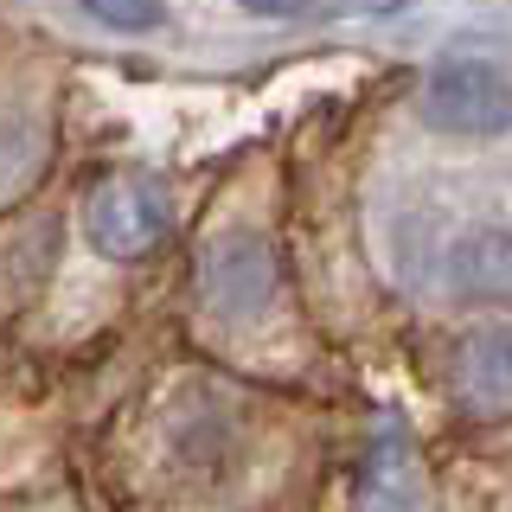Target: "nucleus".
I'll return each mask as SVG.
<instances>
[{"mask_svg": "<svg viewBox=\"0 0 512 512\" xmlns=\"http://www.w3.org/2000/svg\"><path fill=\"white\" fill-rule=\"evenodd\" d=\"M84 237L109 263H141L160 237H167V199L141 173H109L84 199Z\"/></svg>", "mask_w": 512, "mask_h": 512, "instance_id": "2", "label": "nucleus"}, {"mask_svg": "<svg viewBox=\"0 0 512 512\" xmlns=\"http://www.w3.org/2000/svg\"><path fill=\"white\" fill-rule=\"evenodd\" d=\"M276 282H282L276 250L256 231H224L199 256V288H205V308L218 320H256L276 301Z\"/></svg>", "mask_w": 512, "mask_h": 512, "instance_id": "3", "label": "nucleus"}, {"mask_svg": "<svg viewBox=\"0 0 512 512\" xmlns=\"http://www.w3.org/2000/svg\"><path fill=\"white\" fill-rule=\"evenodd\" d=\"M365 7H372V13H397V7H404V0H365Z\"/></svg>", "mask_w": 512, "mask_h": 512, "instance_id": "10", "label": "nucleus"}, {"mask_svg": "<svg viewBox=\"0 0 512 512\" xmlns=\"http://www.w3.org/2000/svg\"><path fill=\"white\" fill-rule=\"evenodd\" d=\"M84 13H96L103 26L116 32H148L167 20V0H84Z\"/></svg>", "mask_w": 512, "mask_h": 512, "instance_id": "8", "label": "nucleus"}, {"mask_svg": "<svg viewBox=\"0 0 512 512\" xmlns=\"http://www.w3.org/2000/svg\"><path fill=\"white\" fill-rule=\"evenodd\" d=\"M237 7H250V13H263V20H295V13H308L314 0H237Z\"/></svg>", "mask_w": 512, "mask_h": 512, "instance_id": "9", "label": "nucleus"}, {"mask_svg": "<svg viewBox=\"0 0 512 512\" xmlns=\"http://www.w3.org/2000/svg\"><path fill=\"white\" fill-rule=\"evenodd\" d=\"M39 167H45L39 122L20 116V109H0V199H13V192H20Z\"/></svg>", "mask_w": 512, "mask_h": 512, "instance_id": "7", "label": "nucleus"}, {"mask_svg": "<svg viewBox=\"0 0 512 512\" xmlns=\"http://www.w3.org/2000/svg\"><path fill=\"white\" fill-rule=\"evenodd\" d=\"M359 512H423V480H416V461L397 436H378L372 461H365Z\"/></svg>", "mask_w": 512, "mask_h": 512, "instance_id": "6", "label": "nucleus"}, {"mask_svg": "<svg viewBox=\"0 0 512 512\" xmlns=\"http://www.w3.org/2000/svg\"><path fill=\"white\" fill-rule=\"evenodd\" d=\"M423 122L442 135L493 141L512 128V84L487 58H442L423 84Z\"/></svg>", "mask_w": 512, "mask_h": 512, "instance_id": "1", "label": "nucleus"}, {"mask_svg": "<svg viewBox=\"0 0 512 512\" xmlns=\"http://www.w3.org/2000/svg\"><path fill=\"white\" fill-rule=\"evenodd\" d=\"M442 282L474 301H506L512 295V224H474L461 231L442 256Z\"/></svg>", "mask_w": 512, "mask_h": 512, "instance_id": "5", "label": "nucleus"}, {"mask_svg": "<svg viewBox=\"0 0 512 512\" xmlns=\"http://www.w3.org/2000/svg\"><path fill=\"white\" fill-rule=\"evenodd\" d=\"M455 410L474 423H500L512 416V327H468L455 346Z\"/></svg>", "mask_w": 512, "mask_h": 512, "instance_id": "4", "label": "nucleus"}]
</instances>
